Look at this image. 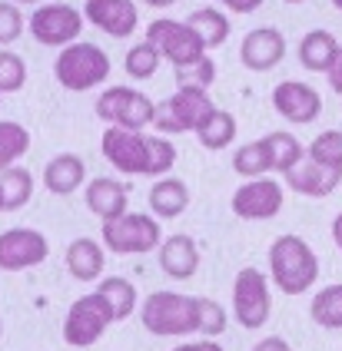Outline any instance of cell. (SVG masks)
Returning <instances> with one entry per match:
<instances>
[{"label": "cell", "mask_w": 342, "mask_h": 351, "mask_svg": "<svg viewBox=\"0 0 342 351\" xmlns=\"http://www.w3.org/2000/svg\"><path fill=\"white\" fill-rule=\"evenodd\" d=\"M196 322H200L203 338H216V335L226 332V312L213 298H196Z\"/></svg>", "instance_id": "34"}, {"label": "cell", "mask_w": 342, "mask_h": 351, "mask_svg": "<svg viewBox=\"0 0 342 351\" xmlns=\"http://www.w3.org/2000/svg\"><path fill=\"white\" fill-rule=\"evenodd\" d=\"M233 312L242 328L256 332L269 322L273 302H269V282L260 269H242L233 282Z\"/></svg>", "instance_id": "9"}, {"label": "cell", "mask_w": 342, "mask_h": 351, "mask_svg": "<svg viewBox=\"0 0 342 351\" xmlns=\"http://www.w3.org/2000/svg\"><path fill=\"white\" fill-rule=\"evenodd\" d=\"M332 242L339 245V252H342V213L332 219Z\"/></svg>", "instance_id": "43"}, {"label": "cell", "mask_w": 342, "mask_h": 351, "mask_svg": "<svg viewBox=\"0 0 342 351\" xmlns=\"http://www.w3.org/2000/svg\"><path fill=\"white\" fill-rule=\"evenodd\" d=\"M190 206V189L183 179H173V176H163L157 179V186L150 189V209L160 219H176V215L186 213Z\"/></svg>", "instance_id": "23"}, {"label": "cell", "mask_w": 342, "mask_h": 351, "mask_svg": "<svg viewBox=\"0 0 342 351\" xmlns=\"http://www.w3.org/2000/svg\"><path fill=\"white\" fill-rule=\"evenodd\" d=\"M113 322H117V315H113V308L106 305V298H103L100 292L80 295V298L70 305L67 318H63V338H67V345H73V348H87V345L100 341V335L106 332Z\"/></svg>", "instance_id": "7"}, {"label": "cell", "mask_w": 342, "mask_h": 351, "mask_svg": "<svg viewBox=\"0 0 342 351\" xmlns=\"http://www.w3.org/2000/svg\"><path fill=\"white\" fill-rule=\"evenodd\" d=\"M286 57V37H282L276 27H256L242 37L240 47V60L242 66L256 70V73H266L273 70L280 60Z\"/></svg>", "instance_id": "16"}, {"label": "cell", "mask_w": 342, "mask_h": 351, "mask_svg": "<svg viewBox=\"0 0 342 351\" xmlns=\"http://www.w3.org/2000/svg\"><path fill=\"white\" fill-rule=\"evenodd\" d=\"M27 83V66L17 53L0 50V93H14Z\"/></svg>", "instance_id": "35"}, {"label": "cell", "mask_w": 342, "mask_h": 351, "mask_svg": "<svg viewBox=\"0 0 342 351\" xmlns=\"http://www.w3.org/2000/svg\"><path fill=\"white\" fill-rule=\"evenodd\" d=\"M97 292L106 298V305L113 308L117 315V322L123 318H130V315L137 312V289H133V282L130 278H120V275H113V278H103L100 285H97Z\"/></svg>", "instance_id": "26"}, {"label": "cell", "mask_w": 342, "mask_h": 351, "mask_svg": "<svg viewBox=\"0 0 342 351\" xmlns=\"http://www.w3.org/2000/svg\"><path fill=\"white\" fill-rule=\"evenodd\" d=\"M332 7H336V10H342V0H332Z\"/></svg>", "instance_id": "45"}, {"label": "cell", "mask_w": 342, "mask_h": 351, "mask_svg": "<svg viewBox=\"0 0 342 351\" xmlns=\"http://www.w3.org/2000/svg\"><path fill=\"white\" fill-rule=\"evenodd\" d=\"M339 43L329 30H309L306 37L299 40V63L312 73H329L332 63L339 57Z\"/></svg>", "instance_id": "21"}, {"label": "cell", "mask_w": 342, "mask_h": 351, "mask_svg": "<svg viewBox=\"0 0 342 351\" xmlns=\"http://www.w3.org/2000/svg\"><path fill=\"white\" fill-rule=\"evenodd\" d=\"M176 162V146L163 136H150V176L163 179Z\"/></svg>", "instance_id": "36"}, {"label": "cell", "mask_w": 342, "mask_h": 351, "mask_svg": "<svg viewBox=\"0 0 342 351\" xmlns=\"http://www.w3.org/2000/svg\"><path fill=\"white\" fill-rule=\"evenodd\" d=\"M266 156H269V173H289L302 162V143L289 130H276V133H266Z\"/></svg>", "instance_id": "24"}, {"label": "cell", "mask_w": 342, "mask_h": 351, "mask_svg": "<svg viewBox=\"0 0 342 351\" xmlns=\"http://www.w3.org/2000/svg\"><path fill=\"white\" fill-rule=\"evenodd\" d=\"M30 149V133L23 130L21 123L0 119V173L14 169V162Z\"/></svg>", "instance_id": "30"}, {"label": "cell", "mask_w": 342, "mask_h": 351, "mask_svg": "<svg viewBox=\"0 0 342 351\" xmlns=\"http://www.w3.org/2000/svg\"><path fill=\"white\" fill-rule=\"evenodd\" d=\"M196 136H200L206 149H223V146H229L236 139V117L226 113V110H216V117L209 119Z\"/></svg>", "instance_id": "33"}, {"label": "cell", "mask_w": 342, "mask_h": 351, "mask_svg": "<svg viewBox=\"0 0 342 351\" xmlns=\"http://www.w3.org/2000/svg\"><path fill=\"white\" fill-rule=\"evenodd\" d=\"M220 3L233 14H253V10H260L262 0H220Z\"/></svg>", "instance_id": "39"}, {"label": "cell", "mask_w": 342, "mask_h": 351, "mask_svg": "<svg viewBox=\"0 0 342 351\" xmlns=\"http://www.w3.org/2000/svg\"><path fill=\"white\" fill-rule=\"evenodd\" d=\"M47 239L37 229H7L0 235V269L3 272H23L47 258Z\"/></svg>", "instance_id": "13"}, {"label": "cell", "mask_w": 342, "mask_h": 351, "mask_svg": "<svg viewBox=\"0 0 342 351\" xmlns=\"http://www.w3.org/2000/svg\"><path fill=\"white\" fill-rule=\"evenodd\" d=\"M176 351H223L213 338H203V341H190V345H180Z\"/></svg>", "instance_id": "42"}, {"label": "cell", "mask_w": 342, "mask_h": 351, "mask_svg": "<svg viewBox=\"0 0 342 351\" xmlns=\"http://www.w3.org/2000/svg\"><path fill=\"white\" fill-rule=\"evenodd\" d=\"M54 77H57L63 90H73V93L93 90V86H100L103 80L110 77V57L97 43L77 40V43L60 50V57L54 63Z\"/></svg>", "instance_id": "3"}, {"label": "cell", "mask_w": 342, "mask_h": 351, "mask_svg": "<svg viewBox=\"0 0 342 351\" xmlns=\"http://www.w3.org/2000/svg\"><path fill=\"white\" fill-rule=\"evenodd\" d=\"M0 189H3V213L23 209L34 195V176L21 166H14V169L0 173Z\"/></svg>", "instance_id": "29"}, {"label": "cell", "mask_w": 342, "mask_h": 351, "mask_svg": "<svg viewBox=\"0 0 342 351\" xmlns=\"http://www.w3.org/2000/svg\"><path fill=\"white\" fill-rule=\"evenodd\" d=\"M309 315L319 328H329V332H342V285H329L322 289L312 305H309Z\"/></svg>", "instance_id": "28"}, {"label": "cell", "mask_w": 342, "mask_h": 351, "mask_svg": "<svg viewBox=\"0 0 342 351\" xmlns=\"http://www.w3.org/2000/svg\"><path fill=\"white\" fill-rule=\"evenodd\" d=\"M233 213L246 219V222H262V219H273L282 209V186L276 179H246L240 189L229 199Z\"/></svg>", "instance_id": "12"}, {"label": "cell", "mask_w": 342, "mask_h": 351, "mask_svg": "<svg viewBox=\"0 0 342 351\" xmlns=\"http://www.w3.org/2000/svg\"><path fill=\"white\" fill-rule=\"evenodd\" d=\"M143 328L153 335H193L200 332L196 322V298L180 292H153L143 302Z\"/></svg>", "instance_id": "4"}, {"label": "cell", "mask_w": 342, "mask_h": 351, "mask_svg": "<svg viewBox=\"0 0 342 351\" xmlns=\"http://www.w3.org/2000/svg\"><path fill=\"white\" fill-rule=\"evenodd\" d=\"M83 179H87V166H83V159L73 156V153L54 156L47 162V169H43V186H47L54 195L77 193L83 186Z\"/></svg>", "instance_id": "20"}, {"label": "cell", "mask_w": 342, "mask_h": 351, "mask_svg": "<svg viewBox=\"0 0 342 351\" xmlns=\"http://www.w3.org/2000/svg\"><path fill=\"white\" fill-rule=\"evenodd\" d=\"M339 182H342V173L322 169V166L309 162V159L299 162L296 169H289V173H286V186H289L293 193L309 195V199H322V195H329Z\"/></svg>", "instance_id": "18"}, {"label": "cell", "mask_w": 342, "mask_h": 351, "mask_svg": "<svg viewBox=\"0 0 342 351\" xmlns=\"http://www.w3.org/2000/svg\"><path fill=\"white\" fill-rule=\"evenodd\" d=\"M103 156L106 162L126 176H150V136L130 133L120 126H106L103 133Z\"/></svg>", "instance_id": "11"}, {"label": "cell", "mask_w": 342, "mask_h": 351, "mask_svg": "<svg viewBox=\"0 0 342 351\" xmlns=\"http://www.w3.org/2000/svg\"><path fill=\"white\" fill-rule=\"evenodd\" d=\"M83 30V14L73 10L70 3H47L37 7L30 17V34L43 47H70L77 43Z\"/></svg>", "instance_id": "10"}, {"label": "cell", "mask_w": 342, "mask_h": 351, "mask_svg": "<svg viewBox=\"0 0 342 351\" xmlns=\"http://www.w3.org/2000/svg\"><path fill=\"white\" fill-rule=\"evenodd\" d=\"M146 40L160 50L163 60H170L176 70L183 66H193V63H200L206 57V47H203V40L196 37V30L186 23V20H153L150 27H146Z\"/></svg>", "instance_id": "8"}, {"label": "cell", "mask_w": 342, "mask_h": 351, "mask_svg": "<svg viewBox=\"0 0 342 351\" xmlns=\"http://www.w3.org/2000/svg\"><path fill=\"white\" fill-rule=\"evenodd\" d=\"M176 80H180V86H196V90H206V86L216 80V63H213L209 57H203L200 63L176 70Z\"/></svg>", "instance_id": "37"}, {"label": "cell", "mask_w": 342, "mask_h": 351, "mask_svg": "<svg viewBox=\"0 0 342 351\" xmlns=\"http://www.w3.org/2000/svg\"><path fill=\"white\" fill-rule=\"evenodd\" d=\"M143 3H150V7H173L176 0H143Z\"/></svg>", "instance_id": "44"}, {"label": "cell", "mask_w": 342, "mask_h": 351, "mask_svg": "<svg viewBox=\"0 0 342 351\" xmlns=\"http://www.w3.org/2000/svg\"><path fill=\"white\" fill-rule=\"evenodd\" d=\"M103 262H106L103 245L93 242V239H73L70 249H67V269H70V275H73L77 282H93V278H100Z\"/></svg>", "instance_id": "22"}, {"label": "cell", "mask_w": 342, "mask_h": 351, "mask_svg": "<svg viewBox=\"0 0 342 351\" xmlns=\"http://www.w3.org/2000/svg\"><path fill=\"white\" fill-rule=\"evenodd\" d=\"M216 117V106L206 90L196 86H180L173 97L157 106V117L153 126L166 133V136H176V133H200L209 119Z\"/></svg>", "instance_id": "2"}, {"label": "cell", "mask_w": 342, "mask_h": 351, "mask_svg": "<svg viewBox=\"0 0 342 351\" xmlns=\"http://www.w3.org/2000/svg\"><path fill=\"white\" fill-rule=\"evenodd\" d=\"M87 209L93 215H100L103 222L120 219V215H126V189L117 179H110V176L90 179V186H87Z\"/></svg>", "instance_id": "19"}, {"label": "cell", "mask_w": 342, "mask_h": 351, "mask_svg": "<svg viewBox=\"0 0 342 351\" xmlns=\"http://www.w3.org/2000/svg\"><path fill=\"white\" fill-rule=\"evenodd\" d=\"M273 110L280 113L282 119L296 123V126H306L322 113V99L319 93L309 86V83H299V80H286L273 90Z\"/></svg>", "instance_id": "14"}, {"label": "cell", "mask_w": 342, "mask_h": 351, "mask_svg": "<svg viewBox=\"0 0 342 351\" xmlns=\"http://www.w3.org/2000/svg\"><path fill=\"white\" fill-rule=\"evenodd\" d=\"M186 23L196 30V37L203 40V47H206V50L223 47L226 37H229V20H226V14L213 10V7H200V10H193V14L186 17Z\"/></svg>", "instance_id": "25"}, {"label": "cell", "mask_w": 342, "mask_h": 351, "mask_svg": "<svg viewBox=\"0 0 342 351\" xmlns=\"http://www.w3.org/2000/svg\"><path fill=\"white\" fill-rule=\"evenodd\" d=\"M97 117L106 126H120V130H130V133H143L146 126H153L157 103L146 97V93H137L133 86H110L97 99Z\"/></svg>", "instance_id": "5"}, {"label": "cell", "mask_w": 342, "mask_h": 351, "mask_svg": "<svg viewBox=\"0 0 342 351\" xmlns=\"http://www.w3.org/2000/svg\"><path fill=\"white\" fill-rule=\"evenodd\" d=\"M253 351H293V348H289V345H286L282 338H276V335H269V338H262V341H260V345H256Z\"/></svg>", "instance_id": "40"}, {"label": "cell", "mask_w": 342, "mask_h": 351, "mask_svg": "<svg viewBox=\"0 0 342 351\" xmlns=\"http://www.w3.org/2000/svg\"><path fill=\"white\" fill-rule=\"evenodd\" d=\"M326 77H329V86H332L336 93H342V50H339V57H336V63H332V70H329Z\"/></svg>", "instance_id": "41"}, {"label": "cell", "mask_w": 342, "mask_h": 351, "mask_svg": "<svg viewBox=\"0 0 342 351\" xmlns=\"http://www.w3.org/2000/svg\"><path fill=\"white\" fill-rule=\"evenodd\" d=\"M21 3H37V0H21Z\"/></svg>", "instance_id": "47"}, {"label": "cell", "mask_w": 342, "mask_h": 351, "mask_svg": "<svg viewBox=\"0 0 342 351\" xmlns=\"http://www.w3.org/2000/svg\"><path fill=\"white\" fill-rule=\"evenodd\" d=\"M160 269L170 278H193L196 269H200V249L190 235H170L166 242L160 245Z\"/></svg>", "instance_id": "17"}, {"label": "cell", "mask_w": 342, "mask_h": 351, "mask_svg": "<svg viewBox=\"0 0 342 351\" xmlns=\"http://www.w3.org/2000/svg\"><path fill=\"white\" fill-rule=\"evenodd\" d=\"M0 213H3V189H0Z\"/></svg>", "instance_id": "46"}, {"label": "cell", "mask_w": 342, "mask_h": 351, "mask_svg": "<svg viewBox=\"0 0 342 351\" xmlns=\"http://www.w3.org/2000/svg\"><path fill=\"white\" fill-rule=\"evenodd\" d=\"M83 17L117 40L130 37L137 30V23H140V14H137L133 0H87L83 3Z\"/></svg>", "instance_id": "15"}, {"label": "cell", "mask_w": 342, "mask_h": 351, "mask_svg": "<svg viewBox=\"0 0 342 351\" xmlns=\"http://www.w3.org/2000/svg\"><path fill=\"white\" fill-rule=\"evenodd\" d=\"M269 278L282 295H302L319 278V258L299 235H280L269 245Z\"/></svg>", "instance_id": "1"}, {"label": "cell", "mask_w": 342, "mask_h": 351, "mask_svg": "<svg viewBox=\"0 0 342 351\" xmlns=\"http://www.w3.org/2000/svg\"><path fill=\"white\" fill-rule=\"evenodd\" d=\"M306 159L322 169L342 173V130H326L306 146Z\"/></svg>", "instance_id": "27"}, {"label": "cell", "mask_w": 342, "mask_h": 351, "mask_svg": "<svg viewBox=\"0 0 342 351\" xmlns=\"http://www.w3.org/2000/svg\"><path fill=\"white\" fill-rule=\"evenodd\" d=\"M160 50L150 43V40H143L137 47H130L126 50V60H123V66H126V73L133 80H150L157 73V66H160Z\"/></svg>", "instance_id": "32"}, {"label": "cell", "mask_w": 342, "mask_h": 351, "mask_svg": "<svg viewBox=\"0 0 342 351\" xmlns=\"http://www.w3.org/2000/svg\"><path fill=\"white\" fill-rule=\"evenodd\" d=\"M100 235H103V245L117 255H143L163 245L160 222L153 215H143V213H126L120 219L103 222Z\"/></svg>", "instance_id": "6"}, {"label": "cell", "mask_w": 342, "mask_h": 351, "mask_svg": "<svg viewBox=\"0 0 342 351\" xmlns=\"http://www.w3.org/2000/svg\"><path fill=\"white\" fill-rule=\"evenodd\" d=\"M23 34V17L14 3H0V47L14 43Z\"/></svg>", "instance_id": "38"}, {"label": "cell", "mask_w": 342, "mask_h": 351, "mask_svg": "<svg viewBox=\"0 0 342 351\" xmlns=\"http://www.w3.org/2000/svg\"><path fill=\"white\" fill-rule=\"evenodd\" d=\"M233 169L242 176V179H262V173H269V156H266V143L256 139V143H246L233 153Z\"/></svg>", "instance_id": "31"}]
</instances>
